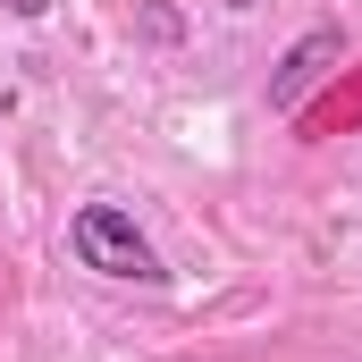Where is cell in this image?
Wrapping results in <instances>:
<instances>
[{
	"label": "cell",
	"mask_w": 362,
	"mask_h": 362,
	"mask_svg": "<svg viewBox=\"0 0 362 362\" xmlns=\"http://www.w3.org/2000/svg\"><path fill=\"white\" fill-rule=\"evenodd\" d=\"M68 253L101 278H135V286H169L160 270V253H152V236L135 228V211L127 202H85L76 219H68Z\"/></svg>",
	"instance_id": "obj_1"
},
{
	"label": "cell",
	"mask_w": 362,
	"mask_h": 362,
	"mask_svg": "<svg viewBox=\"0 0 362 362\" xmlns=\"http://www.w3.org/2000/svg\"><path fill=\"white\" fill-rule=\"evenodd\" d=\"M337 59H346V25H312V34H303L286 59H278V76H270V110H303L320 76H337Z\"/></svg>",
	"instance_id": "obj_2"
},
{
	"label": "cell",
	"mask_w": 362,
	"mask_h": 362,
	"mask_svg": "<svg viewBox=\"0 0 362 362\" xmlns=\"http://www.w3.org/2000/svg\"><path fill=\"white\" fill-rule=\"evenodd\" d=\"M42 8H51V0H8V17H42Z\"/></svg>",
	"instance_id": "obj_3"
},
{
	"label": "cell",
	"mask_w": 362,
	"mask_h": 362,
	"mask_svg": "<svg viewBox=\"0 0 362 362\" xmlns=\"http://www.w3.org/2000/svg\"><path fill=\"white\" fill-rule=\"evenodd\" d=\"M228 8H262V0H228Z\"/></svg>",
	"instance_id": "obj_4"
}]
</instances>
